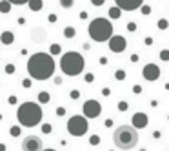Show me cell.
Returning a JSON list of instances; mask_svg holds the SVG:
<instances>
[{
	"instance_id": "cell-31",
	"label": "cell",
	"mask_w": 169,
	"mask_h": 151,
	"mask_svg": "<svg viewBox=\"0 0 169 151\" xmlns=\"http://www.w3.org/2000/svg\"><path fill=\"white\" fill-rule=\"evenodd\" d=\"M7 104H9V106H15V104H18V98H17V95H9V96H7Z\"/></svg>"
},
{
	"instance_id": "cell-1",
	"label": "cell",
	"mask_w": 169,
	"mask_h": 151,
	"mask_svg": "<svg viewBox=\"0 0 169 151\" xmlns=\"http://www.w3.org/2000/svg\"><path fill=\"white\" fill-rule=\"evenodd\" d=\"M27 75L31 80H49L55 75V60L49 53L38 51L27 58Z\"/></svg>"
},
{
	"instance_id": "cell-36",
	"label": "cell",
	"mask_w": 169,
	"mask_h": 151,
	"mask_svg": "<svg viewBox=\"0 0 169 151\" xmlns=\"http://www.w3.org/2000/svg\"><path fill=\"white\" fill-rule=\"evenodd\" d=\"M64 115H66V108L64 106H58L56 108V116H64Z\"/></svg>"
},
{
	"instance_id": "cell-42",
	"label": "cell",
	"mask_w": 169,
	"mask_h": 151,
	"mask_svg": "<svg viewBox=\"0 0 169 151\" xmlns=\"http://www.w3.org/2000/svg\"><path fill=\"white\" fill-rule=\"evenodd\" d=\"M47 20H49V24H55L56 20H58V17H56L55 13H51V15H49V17H47Z\"/></svg>"
},
{
	"instance_id": "cell-53",
	"label": "cell",
	"mask_w": 169,
	"mask_h": 151,
	"mask_svg": "<svg viewBox=\"0 0 169 151\" xmlns=\"http://www.w3.org/2000/svg\"><path fill=\"white\" fill-rule=\"evenodd\" d=\"M2 118H4V115H2V113H0V120H2Z\"/></svg>"
},
{
	"instance_id": "cell-8",
	"label": "cell",
	"mask_w": 169,
	"mask_h": 151,
	"mask_svg": "<svg viewBox=\"0 0 169 151\" xmlns=\"http://www.w3.org/2000/svg\"><path fill=\"white\" fill-rule=\"evenodd\" d=\"M42 149H44V144H42V138L38 135H27L22 140V151H42Z\"/></svg>"
},
{
	"instance_id": "cell-40",
	"label": "cell",
	"mask_w": 169,
	"mask_h": 151,
	"mask_svg": "<svg viewBox=\"0 0 169 151\" xmlns=\"http://www.w3.org/2000/svg\"><path fill=\"white\" fill-rule=\"evenodd\" d=\"M129 60H131L133 64H136V62H138V60H140V55H138V53H133L131 57H129Z\"/></svg>"
},
{
	"instance_id": "cell-15",
	"label": "cell",
	"mask_w": 169,
	"mask_h": 151,
	"mask_svg": "<svg viewBox=\"0 0 169 151\" xmlns=\"http://www.w3.org/2000/svg\"><path fill=\"white\" fill-rule=\"evenodd\" d=\"M107 15H109V18H111V20H118L120 17H122V11H120L116 6H113V7L107 9Z\"/></svg>"
},
{
	"instance_id": "cell-24",
	"label": "cell",
	"mask_w": 169,
	"mask_h": 151,
	"mask_svg": "<svg viewBox=\"0 0 169 151\" xmlns=\"http://www.w3.org/2000/svg\"><path fill=\"white\" fill-rule=\"evenodd\" d=\"M115 78L120 80V82L126 80V71H124V69H116V71H115Z\"/></svg>"
},
{
	"instance_id": "cell-45",
	"label": "cell",
	"mask_w": 169,
	"mask_h": 151,
	"mask_svg": "<svg viewBox=\"0 0 169 151\" xmlns=\"http://www.w3.org/2000/svg\"><path fill=\"white\" fill-rule=\"evenodd\" d=\"M53 82H55L56 86H60L62 84V76H53Z\"/></svg>"
},
{
	"instance_id": "cell-49",
	"label": "cell",
	"mask_w": 169,
	"mask_h": 151,
	"mask_svg": "<svg viewBox=\"0 0 169 151\" xmlns=\"http://www.w3.org/2000/svg\"><path fill=\"white\" fill-rule=\"evenodd\" d=\"M113 126V120L111 118H107V120H106V128H111Z\"/></svg>"
},
{
	"instance_id": "cell-30",
	"label": "cell",
	"mask_w": 169,
	"mask_h": 151,
	"mask_svg": "<svg viewBox=\"0 0 169 151\" xmlns=\"http://www.w3.org/2000/svg\"><path fill=\"white\" fill-rule=\"evenodd\" d=\"M15 71H17L15 64H7V66H6V73H7V75H15Z\"/></svg>"
},
{
	"instance_id": "cell-37",
	"label": "cell",
	"mask_w": 169,
	"mask_h": 151,
	"mask_svg": "<svg viewBox=\"0 0 169 151\" xmlns=\"http://www.w3.org/2000/svg\"><path fill=\"white\" fill-rule=\"evenodd\" d=\"M133 93L140 95V93H142V86H140V84H135V86H133Z\"/></svg>"
},
{
	"instance_id": "cell-4",
	"label": "cell",
	"mask_w": 169,
	"mask_h": 151,
	"mask_svg": "<svg viewBox=\"0 0 169 151\" xmlns=\"http://www.w3.org/2000/svg\"><path fill=\"white\" fill-rule=\"evenodd\" d=\"M84 57L78 51H66L60 57V69L67 76H76L84 71Z\"/></svg>"
},
{
	"instance_id": "cell-43",
	"label": "cell",
	"mask_w": 169,
	"mask_h": 151,
	"mask_svg": "<svg viewBox=\"0 0 169 151\" xmlns=\"http://www.w3.org/2000/svg\"><path fill=\"white\" fill-rule=\"evenodd\" d=\"M87 17H89V13H87V11H80V15H78V18H80V20H87Z\"/></svg>"
},
{
	"instance_id": "cell-48",
	"label": "cell",
	"mask_w": 169,
	"mask_h": 151,
	"mask_svg": "<svg viewBox=\"0 0 169 151\" xmlns=\"http://www.w3.org/2000/svg\"><path fill=\"white\" fill-rule=\"evenodd\" d=\"M160 137H162V131H158V129L153 131V138H160Z\"/></svg>"
},
{
	"instance_id": "cell-39",
	"label": "cell",
	"mask_w": 169,
	"mask_h": 151,
	"mask_svg": "<svg viewBox=\"0 0 169 151\" xmlns=\"http://www.w3.org/2000/svg\"><path fill=\"white\" fill-rule=\"evenodd\" d=\"M91 4H93L95 7H100V6H104V4H106V0H91Z\"/></svg>"
},
{
	"instance_id": "cell-32",
	"label": "cell",
	"mask_w": 169,
	"mask_h": 151,
	"mask_svg": "<svg viewBox=\"0 0 169 151\" xmlns=\"http://www.w3.org/2000/svg\"><path fill=\"white\" fill-rule=\"evenodd\" d=\"M84 82H86V84H93V82H95V75H93V73L84 75Z\"/></svg>"
},
{
	"instance_id": "cell-28",
	"label": "cell",
	"mask_w": 169,
	"mask_h": 151,
	"mask_svg": "<svg viewBox=\"0 0 169 151\" xmlns=\"http://www.w3.org/2000/svg\"><path fill=\"white\" fill-rule=\"evenodd\" d=\"M31 86H33V80H31V78H29V76H27V78H24V80H22V88H24V89H29V88H31Z\"/></svg>"
},
{
	"instance_id": "cell-34",
	"label": "cell",
	"mask_w": 169,
	"mask_h": 151,
	"mask_svg": "<svg viewBox=\"0 0 169 151\" xmlns=\"http://www.w3.org/2000/svg\"><path fill=\"white\" fill-rule=\"evenodd\" d=\"M140 11H142V15H151V6H147V4L144 6V4H142V7H140Z\"/></svg>"
},
{
	"instance_id": "cell-29",
	"label": "cell",
	"mask_w": 169,
	"mask_h": 151,
	"mask_svg": "<svg viewBox=\"0 0 169 151\" xmlns=\"http://www.w3.org/2000/svg\"><path fill=\"white\" fill-rule=\"evenodd\" d=\"M69 98H71V100H78V98H80V91H78V89H71V91H69Z\"/></svg>"
},
{
	"instance_id": "cell-6",
	"label": "cell",
	"mask_w": 169,
	"mask_h": 151,
	"mask_svg": "<svg viewBox=\"0 0 169 151\" xmlns=\"http://www.w3.org/2000/svg\"><path fill=\"white\" fill-rule=\"evenodd\" d=\"M66 129L71 137H84L86 133L89 131V122L84 115H73L71 118H67V124H66Z\"/></svg>"
},
{
	"instance_id": "cell-46",
	"label": "cell",
	"mask_w": 169,
	"mask_h": 151,
	"mask_svg": "<svg viewBox=\"0 0 169 151\" xmlns=\"http://www.w3.org/2000/svg\"><path fill=\"white\" fill-rule=\"evenodd\" d=\"M102 95H104V96H109V95H111V89H109V88H104V89H102Z\"/></svg>"
},
{
	"instance_id": "cell-7",
	"label": "cell",
	"mask_w": 169,
	"mask_h": 151,
	"mask_svg": "<svg viewBox=\"0 0 169 151\" xmlns=\"http://www.w3.org/2000/svg\"><path fill=\"white\" fill-rule=\"evenodd\" d=\"M82 111H84V116L86 118H96V116H100V113H102V104L98 100H95V98H89V100L84 102Z\"/></svg>"
},
{
	"instance_id": "cell-25",
	"label": "cell",
	"mask_w": 169,
	"mask_h": 151,
	"mask_svg": "<svg viewBox=\"0 0 169 151\" xmlns=\"http://www.w3.org/2000/svg\"><path fill=\"white\" fill-rule=\"evenodd\" d=\"M158 57H160V60H162V62H169V49H162Z\"/></svg>"
},
{
	"instance_id": "cell-10",
	"label": "cell",
	"mask_w": 169,
	"mask_h": 151,
	"mask_svg": "<svg viewBox=\"0 0 169 151\" xmlns=\"http://www.w3.org/2000/svg\"><path fill=\"white\" fill-rule=\"evenodd\" d=\"M160 67L156 66V64H146L144 67H142V76L147 80V82H155V80H158L160 78Z\"/></svg>"
},
{
	"instance_id": "cell-11",
	"label": "cell",
	"mask_w": 169,
	"mask_h": 151,
	"mask_svg": "<svg viewBox=\"0 0 169 151\" xmlns=\"http://www.w3.org/2000/svg\"><path fill=\"white\" fill-rule=\"evenodd\" d=\"M115 2L120 11H136L144 4V0H115Z\"/></svg>"
},
{
	"instance_id": "cell-23",
	"label": "cell",
	"mask_w": 169,
	"mask_h": 151,
	"mask_svg": "<svg viewBox=\"0 0 169 151\" xmlns=\"http://www.w3.org/2000/svg\"><path fill=\"white\" fill-rule=\"evenodd\" d=\"M20 133H22V128H20V126H11V128H9V135H11L13 138L20 137Z\"/></svg>"
},
{
	"instance_id": "cell-3",
	"label": "cell",
	"mask_w": 169,
	"mask_h": 151,
	"mask_svg": "<svg viewBox=\"0 0 169 151\" xmlns=\"http://www.w3.org/2000/svg\"><path fill=\"white\" fill-rule=\"evenodd\" d=\"M113 144L122 151L133 149L138 144V131L129 124H122L113 131Z\"/></svg>"
},
{
	"instance_id": "cell-14",
	"label": "cell",
	"mask_w": 169,
	"mask_h": 151,
	"mask_svg": "<svg viewBox=\"0 0 169 151\" xmlns=\"http://www.w3.org/2000/svg\"><path fill=\"white\" fill-rule=\"evenodd\" d=\"M0 42H2L4 46L13 44V42H15V33H13V31H2V33H0Z\"/></svg>"
},
{
	"instance_id": "cell-35",
	"label": "cell",
	"mask_w": 169,
	"mask_h": 151,
	"mask_svg": "<svg viewBox=\"0 0 169 151\" xmlns=\"http://www.w3.org/2000/svg\"><path fill=\"white\" fill-rule=\"evenodd\" d=\"M136 27H138V26H136V22H129V24H127V31H129V33H135V31H136Z\"/></svg>"
},
{
	"instance_id": "cell-44",
	"label": "cell",
	"mask_w": 169,
	"mask_h": 151,
	"mask_svg": "<svg viewBox=\"0 0 169 151\" xmlns=\"http://www.w3.org/2000/svg\"><path fill=\"white\" fill-rule=\"evenodd\" d=\"M153 42H155L153 37H146V38H144V44H146V46H153Z\"/></svg>"
},
{
	"instance_id": "cell-2",
	"label": "cell",
	"mask_w": 169,
	"mask_h": 151,
	"mask_svg": "<svg viewBox=\"0 0 169 151\" xmlns=\"http://www.w3.org/2000/svg\"><path fill=\"white\" fill-rule=\"evenodd\" d=\"M17 118H18V126L20 128H35L42 122V108L40 104L35 102H24L18 106L17 111Z\"/></svg>"
},
{
	"instance_id": "cell-47",
	"label": "cell",
	"mask_w": 169,
	"mask_h": 151,
	"mask_svg": "<svg viewBox=\"0 0 169 151\" xmlns=\"http://www.w3.org/2000/svg\"><path fill=\"white\" fill-rule=\"evenodd\" d=\"M82 49H84V51H89V49H91V44L84 42V44H82Z\"/></svg>"
},
{
	"instance_id": "cell-17",
	"label": "cell",
	"mask_w": 169,
	"mask_h": 151,
	"mask_svg": "<svg viewBox=\"0 0 169 151\" xmlns=\"http://www.w3.org/2000/svg\"><path fill=\"white\" fill-rule=\"evenodd\" d=\"M49 100H51V95L47 91H40L38 93V104H49Z\"/></svg>"
},
{
	"instance_id": "cell-51",
	"label": "cell",
	"mask_w": 169,
	"mask_h": 151,
	"mask_svg": "<svg viewBox=\"0 0 169 151\" xmlns=\"http://www.w3.org/2000/svg\"><path fill=\"white\" fill-rule=\"evenodd\" d=\"M42 151H56V149H51V148H47V149H42Z\"/></svg>"
},
{
	"instance_id": "cell-5",
	"label": "cell",
	"mask_w": 169,
	"mask_h": 151,
	"mask_svg": "<svg viewBox=\"0 0 169 151\" xmlns=\"http://www.w3.org/2000/svg\"><path fill=\"white\" fill-rule=\"evenodd\" d=\"M89 37L95 42H109L113 37V24L107 18H95L89 24Z\"/></svg>"
},
{
	"instance_id": "cell-26",
	"label": "cell",
	"mask_w": 169,
	"mask_h": 151,
	"mask_svg": "<svg viewBox=\"0 0 169 151\" xmlns=\"http://www.w3.org/2000/svg\"><path fill=\"white\" fill-rule=\"evenodd\" d=\"M116 108H118V111H122V113H124V111H127V108H129V104H127L126 100H120Z\"/></svg>"
},
{
	"instance_id": "cell-12",
	"label": "cell",
	"mask_w": 169,
	"mask_h": 151,
	"mask_svg": "<svg viewBox=\"0 0 169 151\" xmlns=\"http://www.w3.org/2000/svg\"><path fill=\"white\" fill-rule=\"evenodd\" d=\"M147 124H149V116H147L146 113H142V111H138V113H135L131 116V126L136 129V131L147 128Z\"/></svg>"
},
{
	"instance_id": "cell-52",
	"label": "cell",
	"mask_w": 169,
	"mask_h": 151,
	"mask_svg": "<svg viewBox=\"0 0 169 151\" xmlns=\"http://www.w3.org/2000/svg\"><path fill=\"white\" fill-rule=\"evenodd\" d=\"M166 89L169 91V82H166Z\"/></svg>"
},
{
	"instance_id": "cell-41",
	"label": "cell",
	"mask_w": 169,
	"mask_h": 151,
	"mask_svg": "<svg viewBox=\"0 0 169 151\" xmlns=\"http://www.w3.org/2000/svg\"><path fill=\"white\" fill-rule=\"evenodd\" d=\"M107 62H109V58L107 57H100L98 58V64H100V66H107Z\"/></svg>"
},
{
	"instance_id": "cell-16",
	"label": "cell",
	"mask_w": 169,
	"mask_h": 151,
	"mask_svg": "<svg viewBox=\"0 0 169 151\" xmlns=\"http://www.w3.org/2000/svg\"><path fill=\"white\" fill-rule=\"evenodd\" d=\"M27 6H29V9H31V11H35V13H37V11H40V9L44 7V2H42V0H29V2H27Z\"/></svg>"
},
{
	"instance_id": "cell-50",
	"label": "cell",
	"mask_w": 169,
	"mask_h": 151,
	"mask_svg": "<svg viewBox=\"0 0 169 151\" xmlns=\"http://www.w3.org/2000/svg\"><path fill=\"white\" fill-rule=\"evenodd\" d=\"M7 149V148H6V144H2V142H0V151H6Z\"/></svg>"
},
{
	"instance_id": "cell-9",
	"label": "cell",
	"mask_w": 169,
	"mask_h": 151,
	"mask_svg": "<svg viewBox=\"0 0 169 151\" xmlns=\"http://www.w3.org/2000/svg\"><path fill=\"white\" fill-rule=\"evenodd\" d=\"M107 47H109V51L111 53H124L126 51V47H127V40L126 37H122V35H113L109 38V42H107Z\"/></svg>"
},
{
	"instance_id": "cell-38",
	"label": "cell",
	"mask_w": 169,
	"mask_h": 151,
	"mask_svg": "<svg viewBox=\"0 0 169 151\" xmlns=\"http://www.w3.org/2000/svg\"><path fill=\"white\" fill-rule=\"evenodd\" d=\"M89 142H91V144H93V146H96V144H98V142H100V137H98V135H93V137H91V138H89Z\"/></svg>"
},
{
	"instance_id": "cell-19",
	"label": "cell",
	"mask_w": 169,
	"mask_h": 151,
	"mask_svg": "<svg viewBox=\"0 0 169 151\" xmlns=\"http://www.w3.org/2000/svg\"><path fill=\"white\" fill-rule=\"evenodd\" d=\"M60 53H62V46H60V44H51V47H49V55L55 57V55H60Z\"/></svg>"
},
{
	"instance_id": "cell-27",
	"label": "cell",
	"mask_w": 169,
	"mask_h": 151,
	"mask_svg": "<svg viewBox=\"0 0 169 151\" xmlns=\"http://www.w3.org/2000/svg\"><path fill=\"white\" fill-rule=\"evenodd\" d=\"M51 131H53V126H51V124H47V122L42 124V133H44V135H49Z\"/></svg>"
},
{
	"instance_id": "cell-22",
	"label": "cell",
	"mask_w": 169,
	"mask_h": 151,
	"mask_svg": "<svg viewBox=\"0 0 169 151\" xmlns=\"http://www.w3.org/2000/svg\"><path fill=\"white\" fill-rule=\"evenodd\" d=\"M58 4H60V7H64V9H71V7L75 6V0H58Z\"/></svg>"
},
{
	"instance_id": "cell-33",
	"label": "cell",
	"mask_w": 169,
	"mask_h": 151,
	"mask_svg": "<svg viewBox=\"0 0 169 151\" xmlns=\"http://www.w3.org/2000/svg\"><path fill=\"white\" fill-rule=\"evenodd\" d=\"M11 6H24V4H27L29 0H7Z\"/></svg>"
},
{
	"instance_id": "cell-13",
	"label": "cell",
	"mask_w": 169,
	"mask_h": 151,
	"mask_svg": "<svg viewBox=\"0 0 169 151\" xmlns=\"http://www.w3.org/2000/svg\"><path fill=\"white\" fill-rule=\"evenodd\" d=\"M29 37H31V40H33L35 44H40V42H44V40L47 38V33H46L44 27H33L31 33H29Z\"/></svg>"
},
{
	"instance_id": "cell-20",
	"label": "cell",
	"mask_w": 169,
	"mask_h": 151,
	"mask_svg": "<svg viewBox=\"0 0 169 151\" xmlns=\"http://www.w3.org/2000/svg\"><path fill=\"white\" fill-rule=\"evenodd\" d=\"M156 27H158L160 31H166V29L169 27V20L167 18H160L158 22H156Z\"/></svg>"
},
{
	"instance_id": "cell-18",
	"label": "cell",
	"mask_w": 169,
	"mask_h": 151,
	"mask_svg": "<svg viewBox=\"0 0 169 151\" xmlns=\"http://www.w3.org/2000/svg\"><path fill=\"white\" fill-rule=\"evenodd\" d=\"M64 37L66 38H75L76 37V29L73 26H66L64 27Z\"/></svg>"
},
{
	"instance_id": "cell-21",
	"label": "cell",
	"mask_w": 169,
	"mask_h": 151,
	"mask_svg": "<svg viewBox=\"0 0 169 151\" xmlns=\"http://www.w3.org/2000/svg\"><path fill=\"white\" fill-rule=\"evenodd\" d=\"M11 11V4L7 0H2L0 2V13H9Z\"/></svg>"
}]
</instances>
